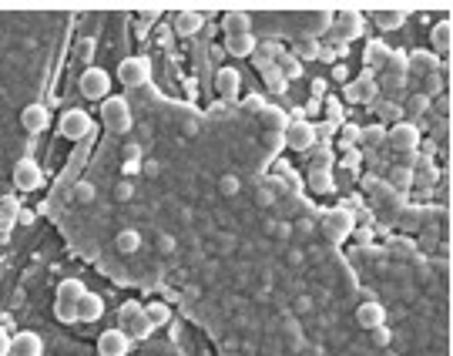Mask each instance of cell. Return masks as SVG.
Masks as SVG:
<instances>
[{
  "label": "cell",
  "instance_id": "cell-19",
  "mask_svg": "<svg viewBox=\"0 0 453 356\" xmlns=\"http://www.w3.org/2000/svg\"><path fill=\"white\" fill-rule=\"evenodd\" d=\"M201 14L199 11H181L175 17V31H178V37H195V34L201 31Z\"/></svg>",
  "mask_w": 453,
  "mask_h": 356
},
{
  "label": "cell",
  "instance_id": "cell-8",
  "mask_svg": "<svg viewBox=\"0 0 453 356\" xmlns=\"http://www.w3.org/2000/svg\"><path fill=\"white\" fill-rule=\"evenodd\" d=\"M88 132H91V114L88 112L71 108V112L61 114V134H64L67 142H81Z\"/></svg>",
  "mask_w": 453,
  "mask_h": 356
},
{
  "label": "cell",
  "instance_id": "cell-28",
  "mask_svg": "<svg viewBox=\"0 0 453 356\" xmlns=\"http://www.w3.org/2000/svg\"><path fill=\"white\" fill-rule=\"evenodd\" d=\"M339 27H343V34L356 37V34H359V27H363V17H359L356 11H346L343 17H339Z\"/></svg>",
  "mask_w": 453,
  "mask_h": 356
},
{
  "label": "cell",
  "instance_id": "cell-21",
  "mask_svg": "<svg viewBox=\"0 0 453 356\" xmlns=\"http://www.w3.org/2000/svg\"><path fill=\"white\" fill-rule=\"evenodd\" d=\"M373 91H376V81L369 78V74H363V78H356L353 84H349V94H346V98L349 101H369L373 98Z\"/></svg>",
  "mask_w": 453,
  "mask_h": 356
},
{
  "label": "cell",
  "instance_id": "cell-1",
  "mask_svg": "<svg viewBox=\"0 0 453 356\" xmlns=\"http://www.w3.org/2000/svg\"><path fill=\"white\" fill-rule=\"evenodd\" d=\"M84 282L81 279H61V286H57L54 292V316L57 323H78V302L81 296H84Z\"/></svg>",
  "mask_w": 453,
  "mask_h": 356
},
{
  "label": "cell",
  "instance_id": "cell-9",
  "mask_svg": "<svg viewBox=\"0 0 453 356\" xmlns=\"http://www.w3.org/2000/svg\"><path fill=\"white\" fill-rule=\"evenodd\" d=\"M41 182H44V175H41V165H37L34 158H21V162L14 165V185L21 192L41 189Z\"/></svg>",
  "mask_w": 453,
  "mask_h": 356
},
{
  "label": "cell",
  "instance_id": "cell-22",
  "mask_svg": "<svg viewBox=\"0 0 453 356\" xmlns=\"http://www.w3.org/2000/svg\"><path fill=\"white\" fill-rule=\"evenodd\" d=\"M17 219H21V205H17V199H11V195H7V199H0V229L7 232Z\"/></svg>",
  "mask_w": 453,
  "mask_h": 356
},
{
  "label": "cell",
  "instance_id": "cell-31",
  "mask_svg": "<svg viewBox=\"0 0 453 356\" xmlns=\"http://www.w3.org/2000/svg\"><path fill=\"white\" fill-rule=\"evenodd\" d=\"M356 142H359V128H356V124H346V128H343V148L349 152Z\"/></svg>",
  "mask_w": 453,
  "mask_h": 356
},
{
  "label": "cell",
  "instance_id": "cell-3",
  "mask_svg": "<svg viewBox=\"0 0 453 356\" xmlns=\"http://www.w3.org/2000/svg\"><path fill=\"white\" fill-rule=\"evenodd\" d=\"M118 330L128 333L131 340H144V336H151L155 326L148 323V316H144V306L138 302H124L121 310H118Z\"/></svg>",
  "mask_w": 453,
  "mask_h": 356
},
{
  "label": "cell",
  "instance_id": "cell-27",
  "mask_svg": "<svg viewBox=\"0 0 453 356\" xmlns=\"http://www.w3.org/2000/svg\"><path fill=\"white\" fill-rule=\"evenodd\" d=\"M279 64L282 67H276L279 74H282V78H299V74H302V64H299V57H289V54H282L279 57Z\"/></svg>",
  "mask_w": 453,
  "mask_h": 356
},
{
  "label": "cell",
  "instance_id": "cell-13",
  "mask_svg": "<svg viewBox=\"0 0 453 356\" xmlns=\"http://www.w3.org/2000/svg\"><path fill=\"white\" fill-rule=\"evenodd\" d=\"M383 320H387V310H383L376 300L363 302V306L356 310V323L363 326V330H379V326H383Z\"/></svg>",
  "mask_w": 453,
  "mask_h": 356
},
{
  "label": "cell",
  "instance_id": "cell-32",
  "mask_svg": "<svg viewBox=\"0 0 453 356\" xmlns=\"http://www.w3.org/2000/svg\"><path fill=\"white\" fill-rule=\"evenodd\" d=\"M266 81H269V88H272V91H282V88H286V78L279 74L276 67H272V71H266Z\"/></svg>",
  "mask_w": 453,
  "mask_h": 356
},
{
  "label": "cell",
  "instance_id": "cell-14",
  "mask_svg": "<svg viewBox=\"0 0 453 356\" xmlns=\"http://www.w3.org/2000/svg\"><path fill=\"white\" fill-rule=\"evenodd\" d=\"M41 350H44V343L37 333H17L11 336V353L7 356H41Z\"/></svg>",
  "mask_w": 453,
  "mask_h": 356
},
{
  "label": "cell",
  "instance_id": "cell-18",
  "mask_svg": "<svg viewBox=\"0 0 453 356\" xmlns=\"http://www.w3.org/2000/svg\"><path fill=\"white\" fill-rule=\"evenodd\" d=\"M376 27H383V31H397V27H403V21H407V11L403 7H376Z\"/></svg>",
  "mask_w": 453,
  "mask_h": 356
},
{
  "label": "cell",
  "instance_id": "cell-16",
  "mask_svg": "<svg viewBox=\"0 0 453 356\" xmlns=\"http://www.w3.org/2000/svg\"><path fill=\"white\" fill-rule=\"evenodd\" d=\"M101 312H104V300L98 292H84L78 302V323H98Z\"/></svg>",
  "mask_w": 453,
  "mask_h": 356
},
{
  "label": "cell",
  "instance_id": "cell-11",
  "mask_svg": "<svg viewBox=\"0 0 453 356\" xmlns=\"http://www.w3.org/2000/svg\"><path fill=\"white\" fill-rule=\"evenodd\" d=\"M131 350V336L121 333V330H108V333H101L98 340V353L101 356H128Z\"/></svg>",
  "mask_w": 453,
  "mask_h": 356
},
{
  "label": "cell",
  "instance_id": "cell-2",
  "mask_svg": "<svg viewBox=\"0 0 453 356\" xmlns=\"http://www.w3.org/2000/svg\"><path fill=\"white\" fill-rule=\"evenodd\" d=\"M101 118L108 124V132H114V134L131 132V108H128V101L121 94H108V98L101 101Z\"/></svg>",
  "mask_w": 453,
  "mask_h": 356
},
{
  "label": "cell",
  "instance_id": "cell-12",
  "mask_svg": "<svg viewBox=\"0 0 453 356\" xmlns=\"http://www.w3.org/2000/svg\"><path fill=\"white\" fill-rule=\"evenodd\" d=\"M215 91H219L225 101L239 98V91H242V74H239L235 67H219V71H215Z\"/></svg>",
  "mask_w": 453,
  "mask_h": 356
},
{
  "label": "cell",
  "instance_id": "cell-5",
  "mask_svg": "<svg viewBox=\"0 0 453 356\" xmlns=\"http://www.w3.org/2000/svg\"><path fill=\"white\" fill-rule=\"evenodd\" d=\"M151 78V61L148 57H124L118 64V81L124 88H141Z\"/></svg>",
  "mask_w": 453,
  "mask_h": 356
},
{
  "label": "cell",
  "instance_id": "cell-33",
  "mask_svg": "<svg viewBox=\"0 0 453 356\" xmlns=\"http://www.w3.org/2000/svg\"><path fill=\"white\" fill-rule=\"evenodd\" d=\"M319 54V44H316V41H302V44H299V57H316Z\"/></svg>",
  "mask_w": 453,
  "mask_h": 356
},
{
  "label": "cell",
  "instance_id": "cell-17",
  "mask_svg": "<svg viewBox=\"0 0 453 356\" xmlns=\"http://www.w3.org/2000/svg\"><path fill=\"white\" fill-rule=\"evenodd\" d=\"M21 124L31 134H37V132H44L47 124H51V114H47L44 104H27V108L21 112Z\"/></svg>",
  "mask_w": 453,
  "mask_h": 356
},
{
  "label": "cell",
  "instance_id": "cell-7",
  "mask_svg": "<svg viewBox=\"0 0 453 356\" xmlns=\"http://www.w3.org/2000/svg\"><path fill=\"white\" fill-rule=\"evenodd\" d=\"M322 229H326V235H329L332 242H343V239H349V232H353V215H349V209H332L326 212V219H322Z\"/></svg>",
  "mask_w": 453,
  "mask_h": 356
},
{
  "label": "cell",
  "instance_id": "cell-15",
  "mask_svg": "<svg viewBox=\"0 0 453 356\" xmlns=\"http://www.w3.org/2000/svg\"><path fill=\"white\" fill-rule=\"evenodd\" d=\"M221 31L225 37H242V34H252V17L245 11H229L221 17Z\"/></svg>",
  "mask_w": 453,
  "mask_h": 356
},
{
  "label": "cell",
  "instance_id": "cell-34",
  "mask_svg": "<svg viewBox=\"0 0 453 356\" xmlns=\"http://www.w3.org/2000/svg\"><path fill=\"white\" fill-rule=\"evenodd\" d=\"M7 353H11V333L0 330V356H7Z\"/></svg>",
  "mask_w": 453,
  "mask_h": 356
},
{
  "label": "cell",
  "instance_id": "cell-30",
  "mask_svg": "<svg viewBox=\"0 0 453 356\" xmlns=\"http://www.w3.org/2000/svg\"><path fill=\"white\" fill-rule=\"evenodd\" d=\"M138 245H141V235H138V232H131V229H128V232H121V235H118V249H121V252H134Z\"/></svg>",
  "mask_w": 453,
  "mask_h": 356
},
{
  "label": "cell",
  "instance_id": "cell-23",
  "mask_svg": "<svg viewBox=\"0 0 453 356\" xmlns=\"http://www.w3.org/2000/svg\"><path fill=\"white\" fill-rule=\"evenodd\" d=\"M363 61H366V67H383V64H387V61H389V51H387V44H379V41H373V44L366 47Z\"/></svg>",
  "mask_w": 453,
  "mask_h": 356
},
{
  "label": "cell",
  "instance_id": "cell-26",
  "mask_svg": "<svg viewBox=\"0 0 453 356\" xmlns=\"http://www.w3.org/2000/svg\"><path fill=\"white\" fill-rule=\"evenodd\" d=\"M450 34H453L450 21H440L437 27H433V44L440 47V51H450Z\"/></svg>",
  "mask_w": 453,
  "mask_h": 356
},
{
  "label": "cell",
  "instance_id": "cell-4",
  "mask_svg": "<svg viewBox=\"0 0 453 356\" xmlns=\"http://www.w3.org/2000/svg\"><path fill=\"white\" fill-rule=\"evenodd\" d=\"M282 142H286V148H292V152H309V148L316 145V124L302 122L296 114V118L282 128Z\"/></svg>",
  "mask_w": 453,
  "mask_h": 356
},
{
  "label": "cell",
  "instance_id": "cell-10",
  "mask_svg": "<svg viewBox=\"0 0 453 356\" xmlns=\"http://www.w3.org/2000/svg\"><path fill=\"white\" fill-rule=\"evenodd\" d=\"M389 148H397V152H417V145H420V132H417V124H393L387 134Z\"/></svg>",
  "mask_w": 453,
  "mask_h": 356
},
{
  "label": "cell",
  "instance_id": "cell-24",
  "mask_svg": "<svg viewBox=\"0 0 453 356\" xmlns=\"http://www.w3.org/2000/svg\"><path fill=\"white\" fill-rule=\"evenodd\" d=\"M144 316H148L151 326H165L168 320H171V310H168L165 302H148V306H144Z\"/></svg>",
  "mask_w": 453,
  "mask_h": 356
},
{
  "label": "cell",
  "instance_id": "cell-6",
  "mask_svg": "<svg viewBox=\"0 0 453 356\" xmlns=\"http://www.w3.org/2000/svg\"><path fill=\"white\" fill-rule=\"evenodd\" d=\"M111 91V78L104 67H84L81 71V94L88 101H104Z\"/></svg>",
  "mask_w": 453,
  "mask_h": 356
},
{
  "label": "cell",
  "instance_id": "cell-35",
  "mask_svg": "<svg viewBox=\"0 0 453 356\" xmlns=\"http://www.w3.org/2000/svg\"><path fill=\"white\" fill-rule=\"evenodd\" d=\"M312 91H316V94L322 98V94H326V81H316V84H312Z\"/></svg>",
  "mask_w": 453,
  "mask_h": 356
},
{
  "label": "cell",
  "instance_id": "cell-29",
  "mask_svg": "<svg viewBox=\"0 0 453 356\" xmlns=\"http://www.w3.org/2000/svg\"><path fill=\"white\" fill-rule=\"evenodd\" d=\"M309 185H312L316 192H329V189H332V175L326 172V168H316V172L309 175Z\"/></svg>",
  "mask_w": 453,
  "mask_h": 356
},
{
  "label": "cell",
  "instance_id": "cell-25",
  "mask_svg": "<svg viewBox=\"0 0 453 356\" xmlns=\"http://www.w3.org/2000/svg\"><path fill=\"white\" fill-rule=\"evenodd\" d=\"M383 142H387V132H383V128L376 124V128H359V142H356V145L379 148V145H383Z\"/></svg>",
  "mask_w": 453,
  "mask_h": 356
},
{
  "label": "cell",
  "instance_id": "cell-20",
  "mask_svg": "<svg viewBox=\"0 0 453 356\" xmlns=\"http://www.w3.org/2000/svg\"><path fill=\"white\" fill-rule=\"evenodd\" d=\"M225 51L235 57H249L255 51V37L252 34H242V37H225Z\"/></svg>",
  "mask_w": 453,
  "mask_h": 356
}]
</instances>
